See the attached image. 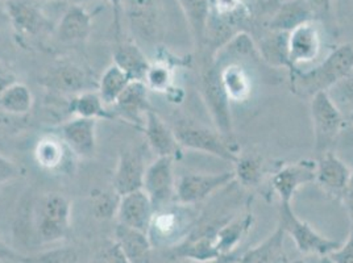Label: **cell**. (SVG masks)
I'll list each match as a JSON object with an SVG mask.
<instances>
[{
	"instance_id": "11",
	"label": "cell",
	"mask_w": 353,
	"mask_h": 263,
	"mask_svg": "<svg viewBox=\"0 0 353 263\" xmlns=\"http://www.w3.org/2000/svg\"><path fill=\"white\" fill-rule=\"evenodd\" d=\"M174 161L172 157H157L156 161L148 165L143 190L156 211L176 203Z\"/></svg>"
},
{
	"instance_id": "17",
	"label": "cell",
	"mask_w": 353,
	"mask_h": 263,
	"mask_svg": "<svg viewBox=\"0 0 353 263\" xmlns=\"http://www.w3.org/2000/svg\"><path fill=\"white\" fill-rule=\"evenodd\" d=\"M147 167L141 147L124 149L119 156L118 166L114 174V190L120 196L133 191L143 190Z\"/></svg>"
},
{
	"instance_id": "19",
	"label": "cell",
	"mask_w": 353,
	"mask_h": 263,
	"mask_svg": "<svg viewBox=\"0 0 353 263\" xmlns=\"http://www.w3.org/2000/svg\"><path fill=\"white\" fill-rule=\"evenodd\" d=\"M156 209L144 190L133 191L120 198L118 208L119 224L133 229L148 232Z\"/></svg>"
},
{
	"instance_id": "33",
	"label": "cell",
	"mask_w": 353,
	"mask_h": 263,
	"mask_svg": "<svg viewBox=\"0 0 353 263\" xmlns=\"http://www.w3.org/2000/svg\"><path fill=\"white\" fill-rule=\"evenodd\" d=\"M131 82V78L112 62L99 78L97 91L107 107H114Z\"/></svg>"
},
{
	"instance_id": "7",
	"label": "cell",
	"mask_w": 353,
	"mask_h": 263,
	"mask_svg": "<svg viewBox=\"0 0 353 263\" xmlns=\"http://www.w3.org/2000/svg\"><path fill=\"white\" fill-rule=\"evenodd\" d=\"M279 225L294 240L295 246L303 255L327 257L341 245L340 241L324 237L309 222L299 219L292 204H280Z\"/></svg>"
},
{
	"instance_id": "15",
	"label": "cell",
	"mask_w": 353,
	"mask_h": 263,
	"mask_svg": "<svg viewBox=\"0 0 353 263\" xmlns=\"http://www.w3.org/2000/svg\"><path fill=\"white\" fill-rule=\"evenodd\" d=\"M127 17L136 41L154 43L160 36L161 17L157 0H127Z\"/></svg>"
},
{
	"instance_id": "28",
	"label": "cell",
	"mask_w": 353,
	"mask_h": 263,
	"mask_svg": "<svg viewBox=\"0 0 353 263\" xmlns=\"http://www.w3.org/2000/svg\"><path fill=\"white\" fill-rule=\"evenodd\" d=\"M115 241L123 250L130 263H149L152 244L147 232H141L118 224L115 228Z\"/></svg>"
},
{
	"instance_id": "52",
	"label": "cell",
	"mask_w": 353,
	"mask_h": 263,
	"mask_svg": "<svg viewBox=\"0 0 353 263\" xmlns=\"http://www.w3.org/2000/svg\"><path fill=\"white\" fill-rule=\"evenodd\" d=\"M4 1H8V0H4Z\"/></svg>"
},
{
	"instance_id": "16",
	"label": "cell",
	"mask_w": 353,
	"mask_h": 263,
	"mask_svg": "<svg viewBox=\"0 0 353 263\" xmlns=\"http://www.w3.org/2000/svg\"><path fill=\"white\" fill-rule=\"evenodd\" d=\"M98 120L72 117L59 125V133L77 158H92L97 151Z\"/></svg>"
},
{
	"instance_id": "50",
	"label": "cell",
	"mask_w": 353,
	"mask_h": 263,
	"mask_svg": "<svg viewBox=\"0 0 353 263\" xmlns=\"http://www.w3.org/2000/svg\"><path fill=\"white\" fill-rule=\"evenodd\" d=\"M70 1L74 3V4H85V3L90 1V0H70Z\"/></svg>"
},
{
	"instance_id": "8",
	"label": "cell",
	"mask_w": 353,
	"mask_h": 263,
	"mask_svg": "<svg viewBox=\"0 0 353 263\" xmlns=\"http://www.w3.org/2000/svg\"><path fill=\"white\" fill-rule=\"evenodd\" d=\"M50 95L72 99L75 95L98 88V81H94L91 74L79 63L62 59L52 65L41 79Z\"/></svg>"
},
{
	"instance_id": "35",
	"label": "cell",
	"mask_w": 353,
	"mask_h": 263,
	"mask_svg": "<svg viewBox=\"0 0 353 263\" xmlns=\"http://www.w3.org/2000/svg\"><path fill=\"white\" fill-rule=\"evenodd\" d=\"M120 195L114 190L95 191L92 195V213L98 220H111L118 215Z\"/></svg>"
},
{
	"instance_id": "20",
	"label": "cell",
	"mask_w": 353,
	"mask_h": 263,
	"mask_svg": "<svg viewBox=\"0 0 353 263\" xmlns=\"http://www.w3.org/2000/svg\"><path fill=\"white\" fill-rule=\"evenodd\" d=\"M34 161L46 171L62 173L70 167V161L75 158L72 150L65 144L59 133L44 134L36 143L33 150Z\"/></svg>"
},
{
	"instance_id": "47",
	"label": "cell",
	"mask_w": 353,
	"mask_h": 263,
	"mask_svg": "<svg viewBox=\"0 0 353 263\" xmlns=\"http://www.w3.org/2000/svg\"><path fill=\"white\" fill-rule=\"evenodd\" d=\"M239 257L236 253L234 254H228V255H223L216 260L212 261H206V262H192V263H237L239 262Z\"/></svg>"
},
{
	"instance_id": "40",
	"label": "cell",
	"mask_w": 353,
	"mask_h": 263,
	"mask_svg": "<svg viewBox=\"0 0 353 263\" xmlns=\"http://www.w3.org/2000/svg\"><path fill=\"white\" fill-rule=\"evenodd\" d=\"M328 257L334 263H353V228H351L347 241Z\"/></svg>"
},
{
	"instance_id": "10",
	"label": "cell",
	"mask_w": 353,
	"mask_h": 263,
	"mask_svg": "<svg viewBox=\"0 0 353 263\" xmlns=\"http://www.w3.org/2000/svg\"><path fill=\"white\" fill-rule=\"evenodd\" d=\"M6 10L12 28L21 39L36 40L56 32L53 23L33 0H8Z\"/></svg>"
},
{
	"instance_id": "41",
	"label": "cell",
	"mask_w": 353,
	"mask_h": 263,
	"mask_svg": "<svg viewBox=\"0 0 353 263\" xmlns=\"http://www.w3.org/2000/svg\"><path fill=\"white\" fill-rule=\"evenodd\" d=\"M20 169L16 166L15 162L8 160L3 154H0V189L17 179L20 176Z\"/></svg>"
},
{
	"instance_id": "48",
	"label": "cell",
	"mask_w": 353,
	"mask_h": 263,
	"mask_svg": "<svg viewBox=\"0 0 353 263\" xmlns=\"http://www.w3.org/2000/svg\"><path fill=\"white\" fill-rule=\"evenodd\" d=\"M322 257H310L307 258H295L293 261H289L288 263H321Z\"/></svg>"
},
{
	"instance_id": "46",
	"label": "cell",
	"mask_w": 353,
	"mask_h": 263,
	"mask_svg": "<svg viewBox=\"0 0 353 263\" xmlns=\"http://www.w3.org/2000/svg\"><path fill=\"white\" fill-rule=\"evenodd\" d=\"M343 203L345 204V208L348 211V215H350V219H351V228H353V169L348 187H347L344 198H343Z\"/></svg>"
},
{
	"instance_id": "25",
	"label": "cell",
	"mask_w": 353,
	"mask_h": 263,
	"mask_svg": "<svg viewBox=\"0 0 353 263\" xmlns=\"http://www.w3.org/2000/svg\"><path fill=\"white\" fill-rule=\"evenodd\" d=\"M114 63L127 74L131 81L144 82L150 67L144 50L136 41H119L114 50Z\"/></svg>"
},
{
	"instance_id": "31",
	"label": "cell",
	"mask_w": 353,
	"mask_h": 263,
	"mask_svg": "<svg viewBox=\"0 0 353 263\" xmlns=\"http://www.w3.org/2000/svg\"><path fill=\"white\" fill-rule=\"evenodd\" d=\"M69 115L94 120H111L115 114L108 109L97 90H90L73 96L69 102Z\"/></svg>"
},
{
	"instance_id": "24",
	"label": "cell",
	"mask_w": 353,
	"mask_h": 263,
	"mask_svg": "<svg viewBox=\"0 0 353 263\" xmlns=\"http://www.w3.org/2000/svg\"><path fill=\"white\" fill-rule=\"evenodd\" d=\"M254 224V216L250 207L241 215L224 222L218 229L215 235V244L221 255H228L236 253L243 240L248 235Z\"/></svg>"
},
{
	"instance_id": "23",
	"label": "cell",
	"mask_w": 353,
	"mask_h": 263,
	"mask_svg": "<svg viewBox=\"0 0 353 263\" xmlns=\"http://www.w3.org/2000/svg\"><path fill=\"white\" fill-rule=\"evenodd\" d=\"M92 30V19L82 4L72 3L56 27V34L63 44H75L88 40Z\"/></svg>"
},
{
	"instance_id": "27",
	"label": "cell",
	"mask_w": 353,
	"mask_h": 263,
	"mask_svg": "<svg viewBox=\"0 0 353 263\" xmlns=\"http://www.w3.org/2000/svg\"><path fill=\"white\" fill-rule=\"evenodd\" d=\"M285 231L277 225L276 231L257 246L247 250L239 257L237 263H288V255L283 246Z\"/></svg>"
},
{
	"instance_id": "38",
	"label": "cell",
	"mask_w": 353,
	"mask_h": 263,
	"mask_svg": "<svg viewBox=\"0 0 353 263\" xmlns=\"http://www.w3.org/2000/svg\"><path fill=\"white\" fill-rule=\"evenodd\" d=\"M91 263H130L124 255L123 250L119 246L118 242L107 241L103 246L99 249L92 258Z\"/></svg>"
},
{
	"instance_id": "49",
	"label": "cell",
	"mask_w": 353,
	"mask_h": 263,
	"mask_svg": "<svg viewBox=\"0 0 353 263\" xmlns=\"http://www.w3.org/2000/svg\"><path fill=\"white\" fill-rule=\"evenodd\" d=\"M321 263H334L331 260H330V257L327 255V257H322L321 258Z\"/></svg>"
},
{
	"instance_id": "12",
	"label": "cell",
	"mask_w": 353,
	"mask_h": 263,
	"mask_svg": "<svg viewBox=\"0 0 353 263\" xmlns=\"http://www.w3.org/2000/svg\"><path fill=\"white\" fill-rule=\"evenodd\" d=\"M316 176L315 160H299L290 163H281L273 171L270 186L279 196L280 204H292L296 191L314 183Z\"/></svg>"
},
{
	"instance_id": "2",
	"label": "cell",
	"mask_w": 353,
	"mask_h": 263,
	"mask_svg": "<svg viewBox=\"0 0 353 263\" xmlns=\"http://www.w3.org/2000/svg\"><path fill=\"white\" fill-rule=\"evenodd\" d=\"M192 207L176 202L154 212L147 232L153 248H176L189 237L199 219Z\"/></svg>"
},
{
	"instance_id": "42",
	"label": "cell",
	"mask_w": 353,
	"mask_h": 263,
	"mask_svg": "<svg viewBox=\"0 0 353 263\" xmlns=\"http://www.w3.org/2000/svg\"><path fill=\"white\" fill-rule=\"evenodd\" d=\"M16 82H17V75L15 72L10 66L0 63V96L7 88L12 86Z\"/></svg>"
},
{
	"instance_id": "5",
	"label": "cell",
	"mask_w": 353,
	"mask_h": 263,
	"mask_svg": "<svg viewBox=\"0 0 353 263\" xmlns=\"http://www.w3.org/2000/svg\"><path fill=\"white\" fill-rule=\"evenodd\" d=\"M201 91L216 131L231 144L237 145L231 114V101L221 85L218 66L211 59L201 76Z\"/></svg>"
},
{
	"instance_id": "22",
	"label": "cell",
	"mask_w": 353,
	"mask_h": 263,
	"mask_svg": "<svg viewBox=\"0 0 353 263\" xmlns=\"http://www.w3.org/2000/svg\"><path fill=\"white\" fill-rule=\"evenodd\" d=\"M312 20H316V14L309 0H286L270 17L268 28L272 32L289 33Z\"/></svg>"
},
{
	"instance_id": "13",
	"label": "cell",
	"mask_w": 353,
	"mask_h": 263,
	"mask_svg": "<svg viewBox=\"0 0 353 263\" xmlns=\"http://www.w3.org/2000/svg\"><path fill=\"white\" fill-rule=\"evenodd\" d=\"M323 48L322 30L316 20L299 25L288 33V52L290 72L312 63L321 56Z\"/></svg>"
},
{
	"instance_id": "26",
	"label": "cell",
	"mask_w": 353,
	"mask_h": 263,
	"mask_svg": "<svg viewBox=\"0 0 353 263\" xmlns=\"http://www.w3.org/2000/svg\"><path fill=\"white\" fill-rule=\"evenodd\" d=\"M221 73V85L231 102H243L250 98L252 79L250 74L239 62H227L212 59Z\"/></svg>"
},
{
	"instance_id": "21",
	"label": "cell",
	"mask_w": 353,
	"mask_h": 263,
	"mask_svg": "<svg viewBox=\"0 0 353 263\" xmlns=\"http://www.w3.org/2000/svg\"><path fill=\"white\" fill-rule=\"evenodd\" d=\"M143 131L148 145L157 157H172L176 160L181 149L176 133L156 114V111H148Z\"/></svg>"
},
{
	"instance_id": "30",
	"label": "cell",
	"mask_w": 353,
	"mask_h": 263,
	"mask_svg": "<svg viewBox=\"0 0 353 263\" xmlns=\"http://www.w3.org/2000/svg\"><path fill=\"white\" fill-rule=\"evenodd\" d=\"M182 12L186 16L192 39L198 49L206 44L207 25L211 14L210 0H176Z\"/></svg>"
},
{
	"instance_id": "29",
	"label": "cell",
	"mask_w": 353,
	"mask_h": 263,
	"mask_svg": "<svg viewBox=\"0 0 353 263\" xmlns=\"http://www.w3.org/2000/svg\"><path fill=\"white\" fill-rule=\"evenodd\" d=\"M235 182L244 189H257L263 185L268 173L264 157L257 151H240L234 163Z\"/></svg>"
},
{
	"instance_id": "36",
	"label": "cell",
	"mask_w": 353,
	"mask_h": 263,
	"mask_svg": "<svg viewBox=\"0 0 353 263\" xmlns=\"http://www.w3.org/2000/svg\"><path fill=\"white\" fill-rule=\"evenodd\" d=\"M173 67L165 61L150 63L144 83L149 90L166 92L173 86Z\"/></svg>"
},
{
	"instance_id": "18",
	"label": "cell",
	"mask_w": 353,
	"mask_h": 263,
	"mask_svg": "<svg viewBox=\"0 0 353 263\" xmlns=\"http://www.w3.org/2000/svg\"><path fill=\"white\" fill-rule=\"evenodd\" d=\"M149 88L144 82L132 81L114 105L115 117L143 129L148 111L152 109L148 96Z\"/></svg>"
},
{
	"instance_id": "34",
	"label": "cell",
	"mask_w": 353,
	"mask_h": 263,
	"mask_svg": "<svg viewBox=\"0 0 353 263\" xmlns=\"http://www.w3.org/2000/svg\"><path fill=\"white\" fill-rule=\"evenodd\" d=\"M33 103L34 98L30 87L17 81L1 94L0 111L14 116H28L33 108Z\"/></svg>"
},
{
	"instance_id": "45",
	"label": "cell",
	"mask_w": 353,
	"mask_h": 263,
	"mask_svg": "<svg viewBox=\"0 0 353 263\" xmlns=\"http://www.w3.org/2000/svg\"><path fill=\"white\" fill-rule=\"evenodd\" d=\"M316 16H330L332 8V0H309Z\"/></svg>"
},
{
	"instance_id": "14",
	"label": "cell",
	"mask_w": 353,
	"mask_h": 263,
	"mask_svg": "<svg viewBox=\"0 0 353 263\" xmlns=\"http://www.w3.org/2000/svg\"><path fill=\"white\" fill-rule=\"evenodd\" d=\"M315 183L324 193L338 202H343L344 193L352 176V169L332 151L316 157Z\"/></svg>"
},
{
	"instance_id": "9",
	"label": "cell",
	"mask_w": 353,
	"mask_h": 263,
	"mask_svg": "<svg viewBox=\"0 0 353 263\" xmlns=\"http://www.w3.org/2000/svg\"><path fill=\"white\" fill-rule=\"evenodd\" d=\"M235 183V173H189L176 182V202L179 204L196 205L207 200L215 192Z\"/></svg>"
},
{
	"instance_id": "3",
	"label": "cell",
	"mask_w": 353,
	"mask_h": 263,
	"mask_svg": "<svg viewBox=\"0 0 353 263\" xmlns=\"http://www.w3.org/2000/svg\"><path fill=\"white\" fill-rule=\"evenodd\" d=\"M34 231L41 244H54L72 228V203L59 192L44 193L34 207Z\"/></svg>"
},
{
	"instance_id": "51",
	"label": "cell",
	"mask_w": 353,
	"mask_h": 263,
	"mask_svg": "<svg viewBox=\"0 0 353 263\" xmlns=\"http://www.w3.org/2000/svg\"><path fill=\"white\" fill-rule=\"evenodd\" d=\"M348 121H350V123H352V124H353V109H352V111H351V114H350V116H348Z\"/></svg>"
},
{
	"instance_id": "39",
	"label": "cell",
	"mask_w": 353,
	"mask_h": 263,
	"mask_svg": "<svg viewBox=\"0 0 353 263\" xmlns=\"http://www.w3.org/2000/svg\"><path fill=\"white\" fill-rule=\"evenodd\" d=\"M328 94L331 95V98L339 107L345 105V107H352L353 109V72L332 88Z\"/></svg>"
},
{
	"instance_id": "44",
	"label": "cell",
	"mask_w": 353,
	"mask_h": 263,
	"mask_svg": "<svg viewBox=\"0 0 353 263\" xmlns=\"http://www.w3.org/2000/svg\"><path fill=\"white\" fill-rule=\"evenodd\" d=\"M26 255L15 251L14 249L10 248L6 242L0 240V261L6 262L24 263Z\"/></svg>"
},
{
	"instance_id": "43",
	"label": "cell",
	"mask_w": 353,
	"mask_h": 263,
	"mask_svg": "<svg viewBox=\"0 0 353 263\" xmlns=\"http://www.w3.org/2000/svg\"><path fill=\"white\" fill-rule=\"evenodd\" d=\"M110 3V6L112 7V12H114V28H115V37H117V43L121 41L120 33H121V14L124 11L123 3L124 0H107Z\"/></svg>"
},
{
	"instance_id": "37",
	"label": "cell",
	"mask_w": 353,
	"mask_h": 263,
	"mask_svg": "<svg viewBox=\"0 0 353 263\" xmlns=\"http://www.w3.org/2000/svg\"><path fill=\"white\" fill-rule=\"evenodd\" d=\"M79 253L74 246L50 249L34 255H26L24 263H78Z\"/></svg>"
},
{
	"instance_id": "4",
	"label": "cell",
	"mask_w": 353,
	"mask_h": 263,
	"mask_svg": "<svg viewBox=\"0 0 353 263\" xmlns=\"http://www.w3.org/2000/svg\"><path fill=\"white\" fill-rule=\"evenodd\" d=\"M310 115L314 133V151L319 157L332 151L347 120L328 92H319L310 99Z\"/></svg>"
},
{
	"instance_id": "6",
	"label": "cell",
	"mask_w": 353,
	"mask_h": 263,
	"mask_svg": "<svg viewBox=\"0 0 353 263\" xmlns=\"http://www.w3.org/2000/svg\"><path fill=\"white\" fill-rule=\"evenodd\" d=\"M179 147L218 157L223 161L235 163L240 153L239 147L228 143L219 132L192 121L178 123L173 128Z\"/></svg>"
},
{
	"instance_id": "32",
	"label": "cell",
	"mask_w": 353,
	"mask_h": 263,
	"mask_svg": "<svg viewBox=\"0 0 353 263\" xmlns=\"http://www.w3.org/2000/svg\"><path fill=\"white\" fill-rule=\"evenodd\" d=\"M257 48L261 59L270 66L283 67L288 72L292 69L288 52V33L269 30V34H265Z\"/></svg>"
},
{
	"instance_id": "1",
	"label": "cell",
	"mask_w": 353,
	"mask_h": 263,
	"mask_svg": "<svg viewBox=\"0 0 353 263\" xmlns=\"http://www.w3.org/2000/svg\"><path fill=\"white\" fill-rule=\"evenodd\" d=\"M352 72L353 45L340 44L312 67L290 72V91L295 96L310 101L319 92H330Z\"/></svg>"
}]
</instances>
